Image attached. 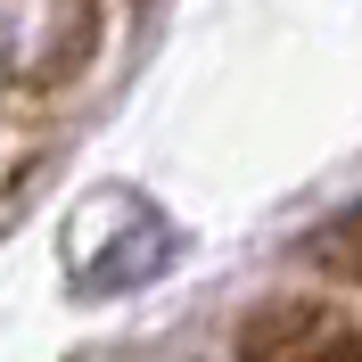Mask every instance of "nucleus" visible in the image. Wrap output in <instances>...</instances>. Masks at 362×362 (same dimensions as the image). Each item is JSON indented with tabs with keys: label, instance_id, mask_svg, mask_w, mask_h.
Returning a JSON list of instances; mask_svg holds the SVG:
<instances>
[{
	"label": "nucleus",
	"instance_id": "f257e3e1",
	"mask_svg": "<svg viewBox=\"0 0 362 362\" xmlns=\"http://www.w3.org/2000/svg\"><path fill=\"white\" fill-rule=\"evenodd\" d=\"M99 49V0H0V90H58Z\"/></svg>",
	"mask_w": 362,
	"mask_h": 362
},
{
	"label": "nucleus",
	"instance_id": "f03ea898",
	"mask_svg": "<svg viewBox=\"0 0 362 362\" xmlns=\"http://www.w3.org/2000/svg\"><path fill=\"white\" fill-rule=\"evenodd\" d=\"M107 223H132V239L140 247L132 255H115V264H90V255H74V272H83V288H115V280H148V264H165L173 255V230L148 214L140 198H107ZM124 247V239H115Z\"/></svg>",
	"mask_w": 362,
	"mask_h": 362
},
{
	"label": "nucleus",
	"instance_id": "7ed1b4c3",
	"mask_svg": "<svg viewBox=\"0 0 362 362\" xmlns=\"http://www.w3.org/2000/svg\"><path fill=\"white\" fill-rule=\"evenodd\" d=\"M255 362H362V329H338V321H264L255 329Z\"/></svg>",
	"mask_w": 362,
	"mask_h": 362
},
{
	"label": "nucleus",
	"instance_id": "20e7f679",
	"mask_svg": "<svg viewBox=\"0 0 362 362\" xmlns=\"http://www.w3.org/2000/svg\"><path fill=\"white\" fill-rule=\"evenodd\" d=\"M321 255H329V264H338V272H354V280H362V206H354V214H346L338 230H329V239H321Z\"/></svg>",
	"mask_w": 362,
	"mask_h": 362
}]
</instances>
